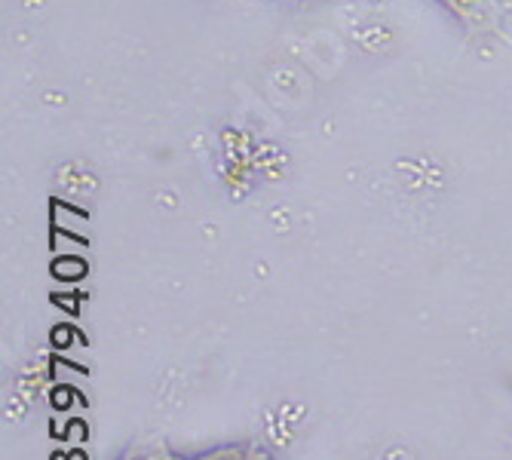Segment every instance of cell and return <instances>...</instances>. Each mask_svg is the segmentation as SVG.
<instances>
[{
	"label": "cell",
	"mask_w": 512,
	"mask_h": 460,
	"mask_svg": "<svg viewBox=\"0 0 512 460\" xmlns=\"http://www.w3.org/2000/svg\"><path fill=\"white\" fill-rule=\"evenodd\" d=\"M439 4L476 34H488V31L500 28L497 0H439Z\"/></svg>",
	"instance_id": "1"
}]
</instances>
